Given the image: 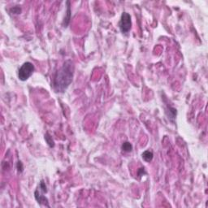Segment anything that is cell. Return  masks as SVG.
<instances>
[{
	"instance_id": "4",
	"label": "cell",
	"mask_w": 208,
	"mask_h": 208,
	"mask_svg": "<svg viewBox=\"0 0 208 208\" xmlns=\"http://www.w3.org/2000/svg\"><path fill=\"white\" fill-rule=\"evenodd\" d=\"M119 27L122 34H128L132 28L131 16L128 12H123L119 22Z\"/></svg>"
},
{
	"instance_id": "3",
	"label": "cell",
	"mask_w": 208,
	"mask_h": 208,
	"mask_svg": "<svg viewBox=\"0 0 208 208\" xmlns=\"http://www.w3.org/2000/svg\"><path fill=\"white\" fill-rule=\"evenodd\" d=\"M34 72V65L30 62L24 63L19 68L18 77L22 81H25L29 79Z\"/></svg>"
},
{
	"instance_id": "6",
	"label": "cell",
	"mask_w": 208,
	"mask_h": 208,
	"mask_svg": "<svg viewBox=\"0 0 208 208\" xmlns=\"http://www.w3.org/2000/svg\"><path fill=\"white\" fill-rule=\"evenodd\" d=\"M141 157H142V159L144 161L147 162V163H150V162L152 161V159H153V152L151 151H144V152L141 154Z\"/></svg>"
},
{
	"instance_id": "9",
	"label": "cell",
	"mask_w": 208,
	"mask_h": 208,
	"mask_svg": "<svg viewBox=\"0 0 208 208\" xmlns=\"http://www.w3.org/2000/svg\"><path fill=\"white\" fill-rule=\"evenodd\" d=\"M144 174H146V172H145V168L143 167V168L139 169V172H138V175H139L140 177H141V176H143Z\"/></svg>"
},
{
	"instance_id": "8",
	"label": "cell",
	"mask_w": 208,
	"mask_h": 208,
	"mask_svg": "<svg viewBox=\"0 0 208 208\" xmlns=\"http://www.w3.org/2000/svg\"><path fill=\"white\" fill-rule=\"evenodd\" d=\"M45 140H46L47 144H48L50 147H53L54 145H55V144H54V141L52 140V138L49 135V133H47V134L45 135Z\"/></svg>"
},
{
	"instance_id": "5",
	"label": "cell",
	"mask_w": 208,
	"mask_h": 208,
	"mask_svg": "<svg viewBox=\"0 0 208 208\" xmlns=\"http://www.w3.org/2000/svg\"><path fill=\"white\" fill-rule=\"evenodd\" d=\"M166 113L167 114V116H168V119L172 122H174V120L175 118H176V116H177V109H175V108H173V107H169L167 108V111H166Z\"/></svg>"
},
{
	"instance_id": "1",
	"label": "cell",
	"mask_w": 208,
	"mask_h": 208,
	"mask_svg": "<svg viewBox=\"0 0 208 208\" xmlns=\"http://www.w3.org/2000/svg\"><path fill=\"white\" fill-rule=\"evenodd\" d=\"M74 71V63L71 60H66L53 78L52 87L56 93H64L67 90L73 81Z\"/></svg>"
},
{
	"instance_id": "2",
	"label": "cell",
	"mask_w": 208,
	"mask_h": 208,
	"mask_svg": "<svg viewBox=\"0 0 208 208\" xmlns=\"http://www.w3.org/2000/svg\"><path fill=\"white\" fill-rule=\"evenodd\" d=\"M47 193V185H46L43 180H41V182L39 183L38 186L37 187L36 190L34 192V197H35V199H36L39 205H44L49 207L50 205L48 203V199L44 196L45 193Z\"/></svg>"
},
{
	"instance_id": "7",
	"label": "cell",
	"mask_w": 208,
	"mask_h": 208,
	"mask_svg": "<svg viewBox=\"0 0 208 208\" xmlns=\"http://www.w3.org/2000/svg\"><path fill=\"white\" fill-rule=\"evenodd\" d=\"M122 150L125 152H131L133 150V146L128 141H125L122 144Z\"/></svg>"
}]
</instances>
